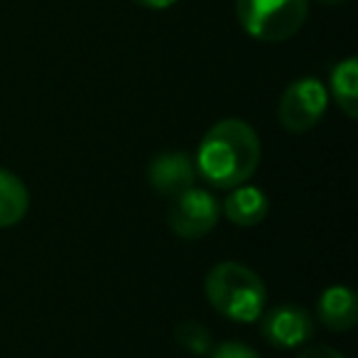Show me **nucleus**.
<instances>
[{
    "label": "nucleus",
    "mask_w": 358,
    "mask_h": 358,
    "mask_svg": "<svg viewBox=\"0 0 358 358\" xmlns=\"http://www.w3.org/2000/svg\"><path fill=\"white\" fill-rule=\"evenodd\" d=\"M260 138L253 125L241 118L214 123L201 138L194 167L204 182L216 189H234L248 185L260 164Z\"/></svg>",
    "instance_id": "obj_1"
},
{
    "label": "nucleus",
    "mask_w": 358,
    "mask_h": 358,
    "mask_svg": "<svg viewBox=\"0 0 358 358\" xmlns=\"http://www.w3.org/2000/svg\"><path fill=\"white\" fill-rule=\"evenodd\" d=\"M206 302L221 317L238 324H253L265 312L268 287L253 268L236 260L216 263L204 280Z\"/></svg>",
    "instance_id": "obj_2"
},
{
    "label": "nucleus",
    "mask_w": 358,
    "mask_h": 358,
    "mask_svg": "<svg viewBox=\"0 0 358 358\" xmlns=\"http://www.w3.org/2000/svg\"><path fill=\"white\" fill-rule=\"evenodd\" d=\"M309 0H236V17L258 42H287L304 27Z\"/></svg>",
    "instance_id": "obj_3"
},
{
    "label": "nucleus",
    "mask_w": 358,
    "mask_h": 358,
    "mask_svg": "<svg viewBox=\"0 0 358 358\" xmlns=\"http://www.w3.org/2000/svg\"><path fill=\"white\" fill-rule=\"evenodd\" d=\"M329 108V91L314 76H302L282 91L278 120L287 133H307L324 118Z\"/></svg>",
    "instance_id": "obj_4"
},
{
    "label": "nucleus",
    "mask_w": 358,
    "mask_h": 358,
    "mask_svg": "<svg viewBox=\"0 0 358 358\" xmlns=\"http://www.w3.org/2000/svg\"><path fill=\"white\" fill-rule=\"evenodd\" d=\"M221 219V204L216 196L199 187L182 192L172 199L167 211V224L172 234L182 241H199L216 229Z\"/></svg>",
    "instance_id": "obj_5"
},
{
    "label": "nucleus",
    "mask_w": 358,
    "mask_h": 358,
    "mask_svg": "<svg viewBox=\"0 0 358 358\" xmlns=\"http://www.w3.org/2000/svg\"><path fill=\"white\" fill-rule=\"evenodd\" d=\"M260 334L275 348H299L312 338L314 319L297 304H278L260 314Z\"/></svg>",
    "instance_id": "obj_6"
},
{
    "label": "nucleus",
    "mask_w": 358,
    "mask_h": 358,
    "mask_svg": "<svg viewBox=\"0 0 358 358\" xmlns=\"http://www.w3.org/2000/svg\"><path fill=\"white\" fill-rule=\"evenodd\" d=\"M194 182H196V167H194V159L187 152L167 150V152L155 155L152 162L148 164V185L159 196L174 199L182 192L192 189Z\"/></svg>",
    "instance_id": "obj_7"
},
{
    "label": "nucleus",
    "mask_w": 358,
    "mask_h": 358,
    "mask_svg": "<svg viewBox=\"0 0 358 358\" xmlns=\"http://www.w3.org/2000/svg\"><path fill=\"white\" fill-rule=\"evenodd\" d=\"M229 192L231 194L221 204V211H224V216L234 226H238V229H253V226H260L268 219L270 201L263 189H258L253 185H241Z\"/></svg>",
    "instance_id": "obj_8"
},
{
    "label": "nucleus",
    "mask_w": 358,
    "mask_h": 358,
    "mask_svg": "<svg viewBox=\"0 0 358 358\" xmlns=\"http://www.w3.org/2000/svg\"><path fill=\"white\" fill-rule=\"evenodd\" d=\"M317 314L322 327L331 331H348L358 324V297L351 287L331 285L319 294Z\"/></svg>",
    "instance_id": "obj_9"
},
{
    "label": "nucleus",
    "mask_w": 358,
    "mask_h": 358,
    "mask_svg": "<svg viewBox=\"0 0 358 358\" xmlns=\"http://www.w3.org/2000/svg\"><path fill=\"white\" fill-rule=\"evenodd\" d=\"M30 211V192L17 174L0 169V229L17 226Z\"/></svg>",
    "instance_id": "obj_10"
},
{
    "label": "nucleus",
    "mask_w": 358,
    "mask_h": 358,
    "mask_svg": "<svg viewBox=\"0 0 358 358\" xmlns=\"http://www.w3.org/2000/svg\"><path fill=\"white\" fill-rule=\"evenodd\" d=\"M331 96L351 120L358 118V62L346 57L331 69Z\"/></svg>",
    "instance_id": "obj_11"
},
{
    "label": "nucleus",
    "mask_w": 358,
    "mask_h": 358,
    "mask_svg": "<svg viewBox=\"0 0 358 358\" xmlns=\"http://www.w3.org/2000/svg\"><path fill=\"white\" fill-rule=\"evenodd\" d=\"M174 336H177L179 346L187 348V351H192V353H209L211 351L209 329H206L204 324L194 322V319L179 324L177 331H174Z\"/></svg>",
    "instance_id": "obj_12"
},
{
    "label": "nucleus",
    "mask_w": 358,
    "mask_h": 358,
    "mask_svg": "<svg viewBox=\"0 0 358 358\" xmlns=\"http://www.w3.org/2000/svg\"><path fill=\"white\" fill-rule=\"evenodd\" d=\"M211 358H260L258 351L241 341H224L211 348Z\"/></svg>",
    "instance_id": "obj_13"
},
{
    "label": "nucleus",
    "mask_w": 358,
    "mask_h": 358,
    "mask_svg": "<svg viewBox=\"0 0 358 358\" xmlns=\"http://www.w3.org/2000/svg\"><path fill=\"white\" fill-rule=\"evenodd\" d=\"M297 358H346V356L338 353L336 348H331V346H309V348H304Z\"/></svg>",
    "instance_id": "obj_14"
},
{
    "label": "nucleus",
    "mask_w": 358,
    "mask_h": 358,
    "mask_svg": "<svg viewBox=\"0 0 358 358\" xmlns=\"http://www.w3.org/2000/svg\"><path fill=\"white\" fill-rule=\"evenodd\" d=\"M133 3L138 8H145V10H167L177 0H133Z\"/></svg>",
    "instance_id": "obj_15"
},
{
    "label": "nucleus",
    "mask_w": 358,
    "mask_h": 358,
    "mask_svg": "<svg viewBox=\"0 0 358 358\" xmlns=\"http://www.w3.org/2000/svg\"><path fill=\"white\" fill-rule=\"evenodd\" d=\"M317 3H322V6H341L346 0H317Z\"/></svg>",
    "instance_id": "obj_16"
}]
</instances>
